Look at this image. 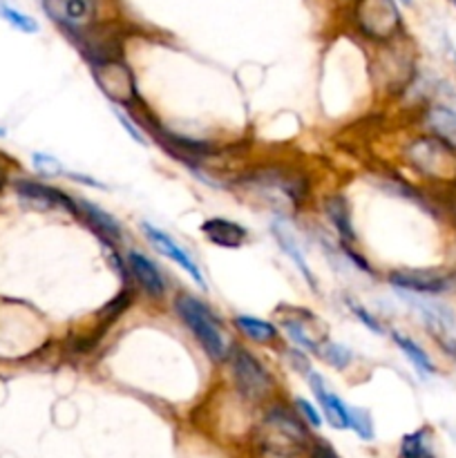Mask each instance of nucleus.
Instances as JSON below:
<instances>
[{
    "label": "nucleus",
    "mask_w": 456,
    "mask_h": 458,
    "mask_svg": "<svg viewBox=\"0 0 456 458\" xmlns=\"http://www.w3.org/2000/svg\"><path fill=\"white\" fill-rule=\"evenodd\" d=\"M246 195L262 201L275 215H295L311 199V177L291 164H259L235 179Z\"/></svg>",
    "instance_id": "obj_1"
},
{
    "label": "nucleus",
    "mask_w": 456,
    "mask_h": 458,
    "mask_svg": "<svg viewBox=\"0 0 456 458\" xmlns=\"http://www.w3.org/2000/svg\"><path fill=\"white\" fill-rule=\"evenodd\" d=\"M259 443L277 456H298L311 450L313 438L308 425L293 407L284 403H268L259 420Z\"/></svg>",
    "instance_id": "obj_2"
},
{
    "label": "nucleus",
    "mask_w": 456,
    "mask_h": 458,
    "mask_svg": "<svg viewBox=\"0 0 456 458\" xmlns=\"http://www.w3.org/2000/svg\"><path fill=\"white\" fill-rule=\"evenodd\" d=\"M173 309L179 320H182V325L197 340V344L204 349L206 356L213 362H226L231 343L224 335V325L217 313L204 300L195 298L190 293H179L173 300Z\"/></svg>",
    "instance_id": "obj_3"
},
{
    "label": "nucleus",
    "mask_w": 456,
    "mask_h": 458,
    "mask_svg": "<svg viewBox=\"0 0 456 458\" xmlns=\"http://www.w3.org/2000/svg\"><path fill=\"white\" fill-rule=\"evenodd\" d=\"M226 362L232 387L241 401L250 403V405H268L275 398V376L250 349L241 347V344H231Z\"/></svg>",
    "instance_id": "obj_4"
},
{
    "label": "nucleus",
    "mask_w": 456,
    "mask_h": 458,
    "mask_svg": "<svg viewBox=\"0 0 456 458\" xmlns=\"http://www.w3.org/2000/svg\"><path fill=\"white\" fill-rule=\"evenodd\" d=\"M405 164L434 183H456V150L432 134L411 139L402 150Z\"/></svg>",
    "instance_id": "obj_5"
},
{
    "label": "nucleus",
    "mask_w": 456,
    "mask_h": 458,
    "mask_svg": "<svg viewBox=\"0 0 456 458\" xmlns=\"http://www.w3.org/2000/svg\"><path fill=\"white\" fill-rule=\"evenodd\" d=\"M92 76L94 81H97L98 89H101L116 107L121 106V110H130V107L141 103L132 70H130L121 58L92 65Z\"/></svg>",
    "instance_id": "obj_6"
},
{
    "label": "nucleus",
    "mask_w": 456,
    "mask_h": 458,
    "mask_svg": "<svg viewBox=\"0 0 456 458\" xmlns=\"http://www.w3.org/2000/svg\"><path fill=\"white\" fill-rule=\"evenodd\" d=\"M387 282L405 295H443L456 289V273L443 268H393Z\"/></svg>",
    "instance_id": "obj_7"
},
{
    "label": "nucleus",
    "mask_w": 456,
    "mask_h": 458,
    "mask_svg": "<svg viewBox=\"0 0 456 458\" xmlns=\"http://www.w3.org/2000/svg\"><path fill=\"white\" fill-rule=\"evenodd\" d=\"M356 25L367 38L392 40L401 31L402 21L393 0H358Z\"/></svg>",
    "instance_id": "obj_8"
},
{
    "label": "nucleus",
    "mask_w": 456,
    "mask_h": 458,
    "mask_svg": "<svg viewBox=\"0 0 456 458\" xmlns=\"http://www.w3.org/2000/svg\"><path fill=\"white\" fill-rule=\"evenodd\" d=\"M45 13L67 34H85L97 21V0H43Z\"/></svg>",
    "instance_id": "obj_9"
},
{
    "label": "nucleus",
    "mask_w": 456,
    "mask_h": 458,
    "mask_svg": "<svg viewBox=\"0 0 456 458\" xmlns=\"http://www.w3.org/2000/svg\"><path fill=\"white\" fill-rule=\"evenodd\" d=\"M16 192L22 201L38 210H58V213H67L79 217V206L76 199H72L67 192L58 191V188L47 186V183L31 182V179H18Z\"/></svg>",
    "instance_id": "obj_10"
},
{
    "label": "nucleus",
    "mask_w": 456,
    "mask_h": 458,
    "mask_svg": "<svg viewBox=\"0 0 456 458\" xmlns=\"http://www.w3.org/2000/svg\"><path fill=\"white\" fill-rule=\"evenodd\" d=\"M141 228H143V235H146V240L150 242V246L156 250V253L164 255V258L170 259V262H174V267H179L183 273H188V276L195 280V284H199L201 289H206V280H204V276H201L199 267H197L195 259L188 255V250L183 249L182 244H177V242H174L165 231L152 226L150 222H143Z\"/></svg>",
    "instance_id": "obj_11"
},
{
    "label": "nucleus",
    "mask_w": 456,
    "mask_h": 458,
    "mask_svg": "<svg viewBox=\"0 0 456 458\" xmlns=\"http://www.w3.org/2000/svg\"><path fill=\"white\" fill-rule=\"evenodd\" d=\"M125 267H128V276L130 280H132V284H137V289H141L148 298H165V291H168L165 277L161 276L159 267H156L148 255L139 253V250H130V253L125 255Z\"/></svg>",
    "instance_id": "obj_12"
},
{
    "label": "nucleus",
    "mask_w": 456,
    "mask_h": 458,
    "mask_svg": "<svg viewBox=\"0 0 456 458\" xmlns=\"http://www.w3.org/2000/svg\"><path fill=\"white\" fill-rule=\"evenodd\" d=\"M76 206H79V217L92 228V233L103 244L110 246L112 250H116V246L123 244V228L110 213H106L101 206H97L89 199H76Z\"/></svg>",
    "instance_id": "obj_13"
},
{
    "label": "nucleus",
    "mask_w": 456,
    "mask_h": 458,
    "mask_svg": "<svg viewBox=\"0 0 456 458\" xmlns=\"http://www.w3.org/2000/svg\"><path fill=\"white\" fill-rule=\"evenodd\" d=\"M308 385H311V392L316 396L317 407H320V414L326 423L334 429H349V405L338 396L335 392H331L326 380L320 374L311 371L307 376Z\"/></svg>",
    "instance_id": "obj_14"
},
{
    "label": "nucleus",
    "mask_w": 456,
    "mask_h": 458,
    "mask_svg": "<svg viewBox=\"0 0 456 458\" xmlns=\"http://www.w3.org/2000/svg\"><path fill=\"white\" fill-rule=\"evenodd\" d=\"M271 233H273V237H275V242H277V246H280L282 253H284L286 258L293 262V267L298 268L300 276L307 280L308 289L317 291V280H316V276H313V268L308 267L307 255H304L302 246H300L298 237H295L293 228L289 226V222H286V219H275L271 226Z\"/></svg>",
    "instance_id": "obj_15"
},
{
    "label": "nucleus",
    "mask_w": 456,
    "mask_h": 458,
    "mask_svg": "<svg viewBox=\"0 0 456 458\" xmlns=\"http://www.w3.org/2000/svg\"><path fill=\"white\" fill-rule=\"evenodd\" d=\"M322 208H325V215L331 222V226H334V231L338 233L340 244L356 246L358 235H356V228H353L351 204H349L347 197H344L342 192H334V195L326 197Z\"/></svg>",
    "instance_id": "obj_16"
},
{
    "label": "nucleus",
    "mask_w": 456,
    "mask_h": 458,
    "mask_svg": "<svg viewBox=\"0 0 456 458\" xmlns=\"http://www.w3.org/2000/svg\"><path fill=\"white\" fill-rule=\"evenodd\" d=\"M201 235L219 249H241L249 242V231L226 217H210L201 224Z\"/></svg>",
    "instance_id": "obj_17"
},
{
    "label": "nucleus",
    "mask_w": 456,
    "mask_h": 458,
    "mask_svg": "<svg viewBox=\"0 0 456 458\" xmlns=\"http://www.w3.org/2000/svg\"><path fill=\"white\" fill-rule=\"evenodd\" d=\"M425 134H432L438 141L456 150V110L445 103H432L423 110Z\"/></svg>",
    "instance_id": "obj_18"
},
{
    "label": "nucleus",
    "mask_w": 456,
    "mask_h": 458,
    "mask_svg": "<svg viewBox=\"0 0 456 458\" xmlns=\"http://www.w3.org/2000/svg\"><path fill=\"white\" fill-rule=\"evenodd\" d=\"M232 325H235V329L240 331L246 340H250V343L255 344L271 347V344L280 343V329H277L271 320L249 316V313H240V316L232 318Z\"/></svg>",
    "instance_id": "obj_19"
},
{
    "label": "nucleus",
    "mask_w": 456,
    "mask_h": 458,
    "mask_svg": "<svg viewBox=\"0 0 456 458\" xmlns=\"http://www.w3.org/2000/svg\"><path fill=\"white\" fill-rule=\"evenodd\" d=\"M389 335H392L393 344L402 352V356L411 362V367H414L420 378H432V376H436V365H434L432 356L414 338L401 334V331H392Z\"/></svg>",
    "instance_id": "obj_20"
},
{
    "label": "nucleus",
    "mask_w": 456,
    "mask_h": 458,
    "mask_svg": "<svg viewBox=\"0 0 456 458\" xmlns=\"http://www.w3.org/2000/svg\"><path fill=\"white\" fill-rule=\"evenodd\" d=\"M280 327L284 329L286 338L293 343V347L313 353V356H316V352H317V344L325 340V338H320V335L313 334V331L307 327V320L300 316H282Z\"/></svg>",
    "instance_id": "obj_21"
},
{
    "label": "nucleus",
    "mask_w": 456,
    "mask_h": 458,
    "mask_svg": "<svg viewBox=\"0 0 456 458\" xmlns=\"http://www.w3.org/2000/svg\"><path fill=\"white\" fill-rule=\"evenodd\" d=\"M316 356L320 358L322 362H326V365L335 371H347L353 362L351 349L344 347V344H340V343H331V340H326V338L317 344Z\"/></svg>",
    "instance_id": "obj_22"
},
{
    "label": "nucleus",
    "mask_w": 456,
    "mask_h": 458,
    "mask_svg": "<svg viewBox=\"0 0 456 458\" xmlns=\"http://www.w3.org/2000/svg\"><path fill=\"white\" fill-rule=\"evenodd\" d=\"M398 458H436L429 445V429L420 428L416 432L405 434L398 447Z\"/></svg>",
    "instance_id": "obj_23"
},
{
    "label": "nucleus",
    "mask_w": 456,
    "mask_h": 458,
    "mask_svg": "<svg viewBox=\"0 0 456 458\" xmlns=\"http://www.w3.org/2000/svg\"><path fill=\"white\" fill-rule=\"evenodd\" d=\"M0 18L7 21L13 30L22 31V34H36V31H38V22H36L34 18L13 9L12 4H7L4 0H0Z\"/></svg>",
    "instance_id": "obj_24"
},
{
    "label": "nucleus",
    "mask_w": 456,
    "mask_h": 458,
    "mask_svg": "<svg viewBox=\"0 0 456 458\" xmlns=\"http://www.w3.org/2000/svg\"><path fill=\"white\" fill-rule=\"evenodd\" d=\"M349 429L358 434L362 441H374V419L362 407H349Z\"/></svg>",
    "instance_id": "obj_25"
},
{
    "label": "nucleus",
    "mask_w": 456,
    "mask_h": 458,
    "mask_svg": "<svg viewBox=\"0 0 456 458\" xmlns=\"http://www.w3.org/2000/svg\"><path fill=\"white\" fill-rule=\"evenodd\" d=\"M347 309L349 311L353 313V318H356L358 322H360L362 327H365V329H369L371 334H376V335H383L384 334V329H383V325H380L378 322V318L374 316V313L369 311V309L367 307H362L360 302H358V300H353V298H347Z\"/></svg>",
    "instance_id": "obj_26"
},
{
    "label": "nucleus",
    "mask_w": 456,
    "mask_h": 458,
    "mask_svg": "<svg viewBox=\"0 0 456 458\" xmlns=\"http://www.w3.org/2000/svg\"><path fill=\"white\" fill-rule=\"evenodd\" d=\"M293 410L298 411L300 419L304 420V423L308 425V428H322V423H325V419H322L320 410H317L313 403H308L307 398H295L293 403Z\"/></svg>",
    "instance_id": "obj_27"
},
{
    "label": "nucleus",
    "mask_w": 456,
    "mask_h": 458,
    "mask_svg": "<svg viewBox=\"0 0 456 458\" xmlns=\"http://www.w3.org/2000/svg\"><path fill=\"white\" fill-rule=\"evenodd\" d=\"M112 110H114V116H116V119H119V123L123 125L125 130H128L130 137H132L134 141H137V143H141V146H148V137H146V132H143V130L139 128L137 121H134L132 116L128 114V112L121 110V107H116V106H114V107H112Z\"/></svg>",
    "instance_id": "obj_28"
},
{
    "label": "nucleus",
    "mask_w": 456,
    "mask_h": 458,
    "mask_svg": "<svg viewBox=\"0 0 456 458\" xmlns=\"http://www.w3.org/2000/svg\"><path fill=\"white\" fill-rule=\"evenodd\" d=\"M34 168L36 173L45 174V177H56L63 173L61 161L49 155H40V152H34Z\"/></svg>",
    "instance_id": "obj_29"
},
{
    "label": "nucleus",
    "mask_w": 456,
    "mask_h": 458,
    "mask_svg": "<svg viewBox=\"0 0 456 458\" xmlns=\"http://www.w3.org/2000/svg\"><path fill=\"white\" fill-rule=\"evenodd\" d=\"M340 249H342V253L347 255V259L353 264V267H358L362 273H367V276H374V268L369 267V262H367V259L362 258V255L358 253V250L353 249V246H342V244H340Z\"/></svg>",
    "instance_id": "obj_30"
},
{
    "label": "nucleus",
    "mask_w": 456,
    "mask_h": 458,
    "mask_svg": "<svg viewBox=\"0 0 456 458\" xmlns=\"http://www.w3.org/2000/svg\"><path fill=\"white\" fill-rule=\"evenodd\" d=\"M308 458H340V456H338V452L329 445V443L317 441V443H313L311 450H308Z\"/></svg>",
    "instance_id": "obj_31"
},
{
    "label": "nucleus",
    "mask_w": 456,
    "mask_h": 458,
    "mask_svg": "<svg viewBox=\"0 0 456 458\" xmlns=\"http://www.w3.org/2000/svg\"><path fill=\"white\" fill-rule=\"evenodd\" d=\"M3 182H4V173H3V168H0V186H3Z\"/></svg>",
    "instance_id": "obj_32"
},
{
    "label": "nucleus",
    "mask_w": 456,
    "mask_h": 458,
    "mask_svg": "<svg viewBox=\"0 0 456 458\" xmlns=\"http://www.w3.org/2000/svg\"><path fill=\"white\" fill-rule=\"evenodd\" d=\"M3 134H4V130H3V128H0V137H3Z\"/></svg>",
    "instance_id": "obj_33"
},
{
    "label": "nucleus",
    "mask_w": 456,
    "mask_h": 458,
    "mask_svg": "<svg viewBox=\"0 0 456 458\" xmlns=\"http://www.w3.org/2000/svg\"><path fill=\"white\" fill-rule=\"evenodd\" d=\"M402 3H411V0H402Z\"/></svg>",
    "instance_id": "obj_34"
},
{
    "label": "nucleus",
    "mask_w": 456,
    "mask_h": 458,
    "mask_svg": "<svg viewBox=\"0 0 456 458\" xmlns=\"http://www.w3.org/2000/svg\"><path fill=\"white\" fill-rule=\"evenodd\" d=\"M452 3H454V4H456V0H452Z\"/></svg>",
    "instance_id": "obj_35"
}]
</instances>
